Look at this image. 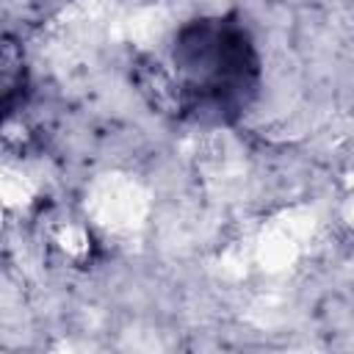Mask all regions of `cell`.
<instances>
[{"mask_svg":"<svg viewBox=\"0 0 354 354\" xmlns=\"http://www.w3.org/2000/svg\"><path fill=\"white\" fill-rule=\"evenodd\" d=\"M174 64L183 91L199 100V108L238 111L254 91L257 58L246 30L230 19H196L183 28Z\"/></svg>","mask_w":354,"mask_h":354,"instance_id":"6da1fadb","label":"cell"}]
</instances>
